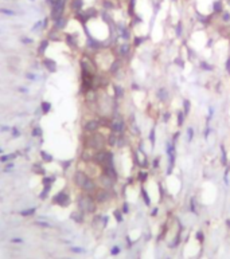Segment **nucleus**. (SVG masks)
Masks as SVG:
<instances>
[{
  "label": "nucleus",
  "mask_w": 230,
  "mask_h": 259,
  "mask_svg": "<svg viewBox=\"0 0 230 259\" xmlns=\"http://www.w3.org/2000/svg\"><path fill=\"white\" fill-rule=\"evenodd\" d=\"M106 145V138L102 136V133L94 132V133H86L84 140V147L86 149H93V151H101Z\"/></svg>",
  "instance_id": "1"
},
{
  "label": "nucleus",
  "mask_w": 230,
  "mask_h": 259,
  "mask_svg": "<svg viewBox=\"0 0 230 259\" xmlns=\"http://www.w3.org/2000/svg\"><path fill=\"white\" fill-rule=\"evenodd\" d=\"M78 207L81 209L82 212L86 213H93L96 211V200H94V196L89 194H84L82 196H79L78 199Z\"/></svg>",
  "instance_id": "2"
},
{
  "label": "nucleus",
  "mask_w": 230,
  "mask_h": 259,
  "mask_svg": "<svg viewBox=\"0 0 230 259\" xmlns=\"http://www.w3.org/2000/svg\"><path fill=\"white\" fill-rule=\"evenodd\" d=\"M124 129H125V122H124V120H123V117L116 114V116L110 120V130L120 136L124 133Z\"/></svg>",
  "instance_id": "3"
},
{
  "label": "nucleus",
  "mask_w": 230,
  "mask_h": 259,
  "mask_svg": "<svg viewBox=\"0 0 230 259\" xmlns=\"http://www.w3.org/2000/svg\"><path fill=\"white\" fill-rule=\"evenodd\" d=\"M90 179V176L84 170H77L74 174H73V183L75 184V187H78L79 189L84 188V185L86 184V181Z\"/></svg>",
  "instance_id": "4"
},
{
  "label": "nucleus",
  "mask_w": 230,
  "mask_h": 259,
  "mask_svg": "<svg viewBox=\"0 0 230 259\" xmlns=\"http://www.w3.org/2000/svg\"><path fill=\"white\" fill-rule=\"evenodd\" d=\"M110 197H112V192L109 189H105V188H100L94 192V200H96V203H100V204L109 201Z\"/></svg>",
  "instance_id": "5"
},
{
  "label": "nucleus",
  "mask_w": 230,
  "mask_h": 259,
  "mask_svg": "<svg viewBox=\"0 0 230 259\" xmlns=\"http://www.w3.org/2000/svg\"><path fill=\"white\" fill-rule=\"evenodd\" d=\"M53 203H54V204H58V205H62V207L63 205L70 204V196H69V194L66 192V189L59 191L58 194L53 197Z\"/></svg>",
  "instance_id": "6"
},
{
  "label": "nucleus",
  "mask_w": 230,
  "mask_h": 259,
  "mask_svg": "<svg viewBox=\"0 0 230 259\" xmlns=\"http://www.w3.org/2000/svg\"><path fill=\"white\" fill-rule=\"evenodd\" d=\"M101 124H100V120H88L84 122L82 125V129L85 133H94V132H97L100 129Z\"/></svg>",
  "instance_id": "7"
},
{
  "label": "nucleus",
  "mask_w": 230,
  "mask_h": 259,
  "mask_svg": "<svg viewBox=\"0 0 230 259\" xmlns=\"http://www.w3.org/2000/svg\"><path fill=\"white\" fill-rule=\"evenodd\" d=\"M98 183H100V185L102 188H105V189H113V185H114V180L113 179H110L109 176H106L105 173H101L98 176Z\"/></svg>",
  "instance_id": "8"
},
{
  "label": "nucleus",
  "mask_w": 230,
  "mask_h": 259,
  "mask_svg": "<svg viewBox=\"0 0 230 259\" xmlns=\"http://www.w3.org/2000/svg\"><path fill=\"white\" fill-rule=\"evenodd\" d=\"M42 66L49 71V73H57V70H58L57 62L53 61L51 58H42Z\"/></svg>",
  "instance_id": "9"
},
{
  "label": "nucleus",
  "mask_w": 230,
  "mask_h": 259,
  "mask_svg": "<svg viewBox=\"0 0 230 259\" xmlns=\"http://www.w3.org/2000/svg\"><path fill=\"white\" fill-rule=\"evenodd\" d=\"M98 189V185H97V183L94 181L93 179L90 177L88 181H86V184L84 185V188H82V191L85 192V194H89V195H94V192Z\"/></svg>",
  "instance_id": "10"
},
{
  "label": "nucleus",
  "mask_w": 230,
  "mask_h": 259,
  "mask_svg": "<svg viewBox=\"0 0 230 259\" xmlns=\"http://www.w3.org/2000/svg\"><path fill=\"white\" fill-rule=\"evenodd\" d=\"M102 173H105L106 176H109L110 179H113L114 181H117V170L114 165H106L102 168Z\"/></svg>",
  "instance_id": "11"
},
{
  "label": "nucleus",
  "mask_w": 230,
  "mask_h": 259,
  "mask_svg": "<svg viewBox=\"0 0 230 259\" xmlns=\"http://www.w3.org/2000/svg\"><path fill=\"white\" fill-rule=\"evenodd\" d=\"M55 180H57V177L55 176H42V185L43 188H47V189H50L51 187H53V184L55 183Z\"/></svg>",
  "instance_id": "12"
},
{
  "label": "nucleus",
  "mask_w": 230,
  "mask_h": 259,
  "mask_svg": "<svg viewBox=\"0 0 230 259\" xmlns=\"http://www.w3.org/2000/svg\"><path fill=\"white\" fill-rule=\"evenodd\" d=\"M40 160H42V162H44V164H49V162H53L54 161V157H53V155L51 153H49V152L46 151H40Z\"/></svg>",
  "instance_id": "13"
},
{
  "label": "nucleus",
  "mask_w": 230,
  "mask_h": 259,
  "mask_svg": "<svg viewBox=\"0 0 230 259\" xmlns=\"http://www.w3.org/2000/svg\"><path fill=\"white\" fill-rule=\"evenodd\" d=\"M40 110H42L43 114H49V113L53 110V105L49 101H42L40 102Z\"/></svg>",
  "instance_id": "14"
},
{
  "label": "nucleus",
  "mask_w": 230,
  "mask_h": 259,
  "mask_svg": "<svg viewBox=\"0 0 230 259\" xmlns=\"http://www.w3.org/2000/svg\"><path fill=\"white\" fill-rule=\"evenodd\" d=\"M70 7H71V10L75 12L81 11L82 7H84V0H71Z\"/></svg>",
  "instance_id": "15"
},
{
  "label": "nucleus",
  "mask_w": 230,
  "mask_h": 259,
  "mask_svg": "<svg viewBox=\"0 0 230 259\" xmlns=\"http://www.w3.org/2000/svg\"><path fill=\"white\" fill-rule=\"evenodd\" d=\"M32 172L36 174H42V176H44V168H43L42 165V162H35L34 165H32Z\"/></svg>",
  "instance_id": "16"
},
{
  "label": "nucleus",
  "mask_w": 230,
  "mask_h": 259,
  "mask_svg": "<svg viewBox=\"0 0 230 259\" xmlns=\"http://www.w3.org/2000/svg\"><path fill=\"white\" fill-rule=\"evenodd\" d=\"M117 140H118V134H116V133H110L109 137H108V140H106V144L109 145V147H114V145H117Z\"/></svg>",
  "instance_id": "17"
},
{
  "label": "nucleus",
  "mask_w": 230,
  "mask_h": 259,
  "mask_svg": "<svg viewBox=\"0 0 230 259\" xmlns=\"http://www.w3.org/2000/svg\"><path fill=\"white\" fill-rule=\"evenodd\" d=\"M49 44H50V40H47V39L42 40V42H40V44H39V47H38V54L39 55H43V54H44V51L47 50Z\"/></svg>",
  "instance_id": "18"
},
{
  "label": "nucleus",
  "mask_w": 230,
  "mask_h": 259,
  "mask_svg": "<svg viewBox=\"0 0 230 259\" xmlns=\"http://www.w3.org/2000/svg\"><path fill=\"white\" fill-rule=\"evenodd\" d=\"M120 67H121V62L118 61V59H116V61H113L112 62V65H110V69H109V71L112 74H116L118 70H120Z\"/></svg>",
  "instance_id": "19"
},
{
  "label": "nucleus",
  "mask_w": 230,
  "mask_h": 259,
  "mask_svg": "<svg viewBox=\"0 0 230 259\" xmlns=\"http://www.w3.org/2000/svg\"><path fill=\"white\" fill-rule=\"evenodd\" d=\"M43 134V129L39 126V125H36V126H34V128L31 129V136L32 137H42Z\"/></svg>",
  "instance_id": "20"
},
{
  "label": "nucleus",
  "mask_w": 230,
  "mask_h": 259,
  "mask_svg": "<svg viewBox=\"0 0 230 259\" xmlns=\"http://www.w3.org/2000/svg\"><path fill=\"white\" fill-rule=\"evenodd\" d=\"M16 157V153H10V155H1L0 156V162H8Z\"/></svg>",
  "instance_id": "21"
},
{
  "label": "nucleus",
  "mask_w": 230,
  "mask_h": 259,
  "mask_svg": "<svg viewBox=\"0 0 230 259\" xmlns=\"http://www.w3.org/2000/svg\"><path fill=\"white\" fill-rule=\"evenodd\" d=\"M81 159H82V161L90 162V161H93V155H90L88 151H84L81 155Z\"/></svg>",
  "instance_id": "22"
},
{
  "label": "nucleus",
  "mask_w": 230,
  "mask_h": 259,
  "mask_svg": "<svg viewBox=\"0 0 230 259\" xmlns=\"http://www.w3.org/2000/svg\"><path fill=\"white\" fill-rule=\"evenodd\" d=\"M114 95H116L117 100L124 97V89L121 86H114Z\"/></svg>",
  "instance_id": "23"
},
{
  "label": "nucleus",
  "mask_w": 230,
  "mask_h": 259,
  "mask_svg": "<svg viewBox=\"0 0 230 259\" xmlns=\"http://www.w3.org/2000/svg\"><path fill=\"white\" fill-rule=\"evenodd\" d=\"M190 109H191V104H190V101H188V100H183V113H184V116H187L188 113H190Z\"/></svg>",
  "instance_id": "24"
},
{
  "label": "nucleus",
  "mask_w": 230,
  "mask_h": 259,
  "mask_svg": "<svg viewBox=\"0 0 230 259\" xmlns=\"http://www.w3.org/2000/svg\"><path fill=\"white\" fill-rule=\"evenodd\" d=\"M157 97H159L162 101H166V100H167V97H168L167 90L163 89V87H162V89H159V91H157Z\"/></svg>",
  "instance_id": "25"
},
{
  "label": "nucleus",
  "mask_w": 230,
  "mask_h": 259,
  "mask_svg": "<svg viewBox=\"0 0 230 259\" xmlns=\"http://www.w3.org/2000/svg\"><path fill=\"white\" fill-rule=\"evenodd\" d=\"M10 133H11V137H12V138H18V137H20V134H22V133H20V130L16 128V126L11 128V132H10Z\"/></svg>",
  "instance_id": "26"
},
{
  "label": "nucleus",
  "mask_w": 230,
  "mask_h": 259,
  "mask_svg": "<svg viewBox=\"0 0 230 259\" xmlns=\"http://www.w3.org/2000/svg\"><path fill=\"white\" fill-rule=\"evenodd\" d=\"M49 195H50V189H47V188H43V189L40 191V194H39V199L44 200V199H47V197H49Z\"/></svg>",
  "instance_id": "27"
},
{
  "label": "nucleus",
  "mask_w": 230,
  "mask_h": 259,
  "mask_svg": "<svg viewBox=\"0 0 230 259\" xmlns=\"http://www.w3.org/2000/svg\"><path fill=\"white\" fill-rule=\"evenodd\" d=\"M0 14H4L7 16H15L16 12L12 11V10H7V8H0Z\"/></svg>",
  "instance_id": "28"
},
{
  "label": "nucleus",
  "mask_w": 230,
  "mask_h": 259,
  "mask_svg": "<svg viewBox=\"0 0 230 259\" xmlns=\"http://www.w3.org/2000/svg\"><path fill=\"white\" fill-rule=\"evenodd\" d=\"M141 196H143V200L145 201V204L147 205L151 204V200H149V197H148V194H147V191H145L144 188H141Z\"/></svg>",
  "instance_id": "29"
},
{
  "label": "nucleus",
  "mask_w": 230,
  "mask_h": 259,
  "mask_svg": "<svg viewBox=\"0 0 230 259\" xmlns=\"http://www.w3.org/2000/svg\"><path fill=\"white\" fill-rule=\"evenodd\" d=\"M24 77H26V79H28V81H31V82H35L36 79H38V75L34 73H26Z\"/></svg>",
  "instance_id": "30"
},
{
  "label": "nucleus",
  "mask_w": 230,
  "mask_h": 259,
  "mask_svg": "<svg viewBox=\"0 0 230 259\" xmlns=\"http://www.w3.org/2000/svg\"><path fill=\"white\" fill-rule=\"evenodd\" d=\"M19 40H20V43H23V44H32V43H34V39L27 38V36H22Z\"/></svg>",
  "instance_id": "31"
},
{
  "label": "nucleus",
  "mask_w": 230,
  "mask_h": 259,
  "mask_svg": "<svg viewBox=\"0 0 230 259\" xmlns=\"http://www.w3.org/2000/svg\"><path fill=\"white\" fill-rule=\"evenodd\" d=\"M118 51H120L121 55H127V54H128V51H129V46H128V44H123V46H120Z\"/></svg>",
  "instance_id": "32"
},
{
  "label": "nucleus",
  "mask_w": 230,
  "mask_h": 259,
  "mask_svg": "<svg viewBox=\"0 0 230 259\" xmlns=\"http://www.w3.org/2000/svg\"><path fill=\"white\" fill-rule=\"evenodd\" d=\"M35 212V208H28V209H24V211H20V215L22 216H28V215H32Z\"/></svg>",
  "instance_id": "33"
},
{
  "label": "nucleus",
  "mask_w": 230,
  "mask_h": 259,
  "mask_svg": "<svg viewBox=\"0 0 230 259\" xmlns=\"http://www.w3.org/2000/svg\"><path fill=\"white\" fill-rule=\"evenodd\" d=\"M183 122H184V113L179 112V113H178V125H179V126H182V125H183Z\"/></svg>",
  "instance_id": "34"
},
{
  "label": "nucleus",
  "mask_w": 230,
  "mask_h": 259,
  "mask_svg": "<svg viewBox=\"0 0 230 259\" xmlns=\"http://www.w3.org/2000/svg\"><path fill=\"white\" fill-rule=\"evenodd\" d=\"M71 217H73V220H75V222H82V215L79 212H73L71 213Z\"/></svg>",
  "instance_id": "35"
},
{
  "label": "nucleus",
  "mask_w": 230,
  "mask_h": 259,
  "mask_svg": "<svg viewBox=\"0 0 230 259\" xmlns=\"http://www.w3.org/2000/svg\"><path fill=\"white\" fill-rule=\"evenodd\" d=\"M213 7H214V12H221V11H222V3H221V1H215Z\"/></svg>",
  "instance_id": "36"
},
{
  "label": "nucleus",
  "mask_w": 230,
  "mask_h": 259,
  "mask_svg": "<svg viewBox=\"0 0 230 259\" xmlns=\"http://www.w3.org/2000/svg\"><path fill=\"white\" fill-rule=\"evenodd\" d=\"M147 179H148V173H147V172H140V173H139V180H140L141 183L147 181Z\"/></svg>",
  "instance_id": "37"
},
{
  "label": "nucleus",
  "mask_w": 230,
  "mask_h": 259,
  "mask_svg": "<svg viewBox=\"0 0 230 259\" xmlns=\"http://www.w3.org/2000/svg\"><path fill=\"white\" fill-rule=\"evenodd\" d=\"M18 93H22V94H28L30 93V89L24 87V86H19L18 87Z\"/></svg>",
  "instance_id": "38"
},
{
  "label": "nucleus",
  "mask_w": 230,
  "mask_h": 259,
  "mask_svg": "<svg viewBox=\"0 0 230 259\" xmlns=\"http://www.w3.org/2000/svg\"><path fill=\"white\" fill-rule=\"evenodd\" d=\"M221 149H222V164H223V165H226V164H227L226 152H225V148H223V147H221Z\"/></svg>",
  "instance_id": "39"
},
{
  "label": "nucleus",
  "mask_w": 230,
  "mask_h": 259,
  "mask_svg": "<svg viewBox=\"0 0 230 259\" xmlns=\"http://www.w3.org/2000/svg\"><path fill=\"white\" fill-rule=\"evenodd\" d=\"M71 160H67V161H62L61 164H62V168L63 169H67V168H70V164H71Z\"/></svg>",
  "instance_id": "40"
},
{
  "label": "nucleus",
  "mask_w": 230,
  "mask_h": 259,
  "mask_svg": "<svg viewBox=\"0 0 230 259\" xmlns=\"http://www.w3.org/2000/svg\"><path fill=\"white\" fill-rule=\"evenodd\" d=\"M121 35H123V38L124 39H128L129 38V32L127 28H121Z\"/></svg>",
  "instance_id": "41"
},
{
  "label": "nucleus",
  "mask_w": 230,
  "mask_h": 259,
  "mask_svg": "<svg viewBox=\"0 0 230 259\" xmlns=\"http://www.w3.org/2000/svg\"><path fill=\"white\" fill-rule=\"evenodd\" d=\"M0 132H1V133H5V132L10 133V132H11V128H10V126H5V125H0Z\"/></svg>",
  "instance_id": "42"
},
{
  "label": "nucleus",
  "mask_w": 230,
  "mask_h": 259,
  "mask_svg": "<svg viewBox=\"0 0 230 259\" xmlns=\"http://www.w3.org/2000/svg\"><path fill=\"white\" fill-rule=\"evenodd\" d=\"M149 140H151V142H152V145L155 144V129H151V133H149Z\"/></svg>",
  "instance_id": "43"
},
{
  "label": "nucleus",
  "mask_w": 230,
  "mask_h": 259,
  "mask_svg": "<svg viewBox=\"0 0 230 259\" xmlns=\"http://www.w3.org/2000/svg\"><path fill=\"white\" fill-rule=\"evenodd\" d=\"M187 133H188V141H191L192 137H194V129H192V128H188Z\"/></svg>",
  "instance_id": "44"
},
{
  "label": "nucleus",
  "mask_w": 230,
  "mask_h": 259,
  "mask_svg": "<svg viewBox=\"0 0 230 259\" xmlns=\"http://www.w3.org/2000/svg\"><path fill=\"white\" fill-rule=\"evenodd\" d=\"M14 168V162H7L5 164V168H4V172H8L10 169H12Z\"/></svg>",
  "instance_id": "45"
},
{
  "label": "nucleus",
  "mask_w": 230,
  "mask_h": 259,
  "mask_svg": "<svg viewBox=\"0 0 230 259\" xmlns=\"http://www.w3.org/2000/svg\"><path fill=\"white\" fill-rule=\"evenodd\" d=\"M141 42H144V38H136L135 39V46H140Z\"/></svg>",
  "instance_id": "46"
},
{
  "label": "nucleus",
  "mask_w": 230,
  "mask_h": 259,
  "mask_svg": "<svg viewBox=\"0 0 230 259\" xmlns=\"http://www.w3.org/2000/svg\"><path fill=\"white\" fill-rule=\"evenodd\" d=\"M104 7L108 8V10H110V8H113V4L110 3V1H104Z\"/></svg>",
  "instance_id": "47"
},
{
  "label": "nucleus",
  "mask_w": 230,
  "mask_h": 259,
  "mask_svg": "<svg viewBox=\"0 0 230 259\" xmlns=\"http://www.w3.org/2000/svg\"><path fill=\"white\" fill-rule=\"evenodd\" d=\"M202 67H203V70H213V66L207 65V63H202Z\"/></svg>",
  "instance_id": "48"
},
{
  "label": "nucleus",
  "mask_w": 230,
  "mask_h": 259,
  "mask_svg": "<svg viewBox=\"0 0 230 259\" xmlns=\"http://www.w3.org/2000/svg\"><path fill=\"white\" fill-rule=\"evenodd\" d=\"M159 162H160V160H159V157H157L156 160H153L152 166H153V168H159Z\"/></svg>",
  "instance_id": "49"
},
{
  "label": "nucleus",
  "mask_w": 230,
  "mask_h": 259,
  "mask_svg": "<svg viewBox=\"0 0 230 259\" xmlns=\"http://www.w3.org/2000/svg\"><path fill=\"white\" fill-rule=\"evenodd\" d=\"M114 215H116L117 222H121V220H123V217H121V213L118 212V211H116V212H114Z\"/></svg>",
  "instance_id": "50"
},
{
  "label": "nucleus",
  "mask_w": 230,
  "mask_h": 259,
  "mask_svg": "<svg viewBox=\"0 0 230 259\" xmlns=\"http://www.w3.org/2000/svg\"><path fill=\"white\" fill-rule=\"evenodd\" d=\"M226 71L230 74V57L226 59Z\"/></svg>",
  "instance_id": "51"
},
{
  "label": "nucleus",
  "mask_w": 230,
  "mask_h": 259,
  "mask_svg": "<svg viewBox=\"0 0 230 259\" xmlns=\"http://www.w3.org/2000/svg\"><path fill=\"white\" fill-rule=\"evenodd\" d=\"M223 20H225V22H229V20H230V14L225 12V14H223Z\"/></svg>",
  "instance_id": "52"
},
{
  "label": "nucleus",
  "mask_w": 230,
  "mask_h": 259,
  "mask_svg": "<svg viewBox=\"0 0 230 259\" xmlns=\"http://www.w3.org/2000/svg\"><path fill=\"white\" fill-rule=\"evenodd\" d=\"M191 211H192V212H195V199H194V197L191 199Z\"/></svg>",
  "instance_id": "53"
},
{
  "label": "nucleus",
  "mask_w": 230,
  "mask_h": 259,
  "mask_svg": "<svg viewBox=\"0 0 230 259\" xmlns=\"http://www.w3.org/2000/svg\"><path fill=\"white\" fill-rule=\"evenodd\" d=\"M180 32H182V24L178 23V28H176V34L180 35Z\"/></svg>",
  "instance_id": "54"
},
{
  "label": "nucleus",
  "mask_w": 230,
  "mask_h": 259,
  "mask_svg": "<svg viewBox=\"0 0 230 259\" xmlns=\"http://www.w3.org/2000/svg\"><path fill=\"white\" fill-rule=\"evenodd\" d=\"M123 211H124V212H128V204H127V203H124V205H123Z\"/></svg>",
  "instance_id": "55"
},
{
  "label": "nucleus",
  "mask_w": 230,
  "mask_h": 259,
  "mask_svg": "<svg viewBox=\"0 0 230 259\" xmlns=\"http://www.w3.org/2000/svg\"><path fill=\"white\" fill-rule=\"evenodd\" d=\"M163 118H164V121L167 122V121H168V118H170V113H167V114H164V117H163Z\"/></svg>",
  "instance_id": "56"
},
{
  "label": "nucleus",
  "mask_w": 230,
  "mask_h": 259,
  "mask_svg": "<svg viewBox=\"0 0 230 259\" xmlns=\"http://www.w3.org/2000/svg\"><path fill=\"white\" fill-rule=\"evenodd\" d=\"M112 254H118V247H114L113 250H112Z\"/></svg>",
  "instance_id": "57"
},
{
  "label": "nucleus",
  "mask_w": 230,
  "mask_h": 259,
  "mask_svg": "<svg viewBox=\"0 0 230 259\" xmlns=\"http://www.w3.org/2000/svg\"><path fill=\"white\" fill-rule=\"evenodd\" d=\"M73 252H82V250H81V248H78V247H75V248H73Z\"/></svg>",
  "instance_id": "58"
},
{
  "label": "nucleus",
  "mask_w": 230,
  "mask_h": 259,
  "mask_svg": "<svg viewBox=\"0 0 230 259\" xmlns=\"http://www.w3.org/2000/svg\"><path fill=\"white\" fill-rule=\"evenodd\" d=\"M209 132H210V129L207 128V129H206V133H205V137H206V138H207V136H209Z\"/></svg>",
  "instance_id": "59"
},
{
  "label": "nucleus",
  "mask_w": 230,
  "mask_h": 259,
  "mask_svg": "<svg viewBox=\"0 0 230 259\" xmlns=\"http://www.w3.org/2000/svg\"><path fill=\"white\" fill-rule=\"evenodd\" d=\"M156 213H157V208H155V209L152 211V215H156Z\"/></svg>",
  "instance_id": "60"
},
{
  "label": "nucleus",
  "mask_w": 230,
  "mask_h": 259,
  "mask_svg": "<svg viewBox=\"0 0 230 259\" xmlns=\"http://www.w3.org/2000/svg\"><path fill=\"white\" fill-rule=\"evenodd\" d=\"M3 155V149H1V148H0V156Z\"/></svg>",
  "instance_id": "61"
},
{
  "label": "nucleus",
  "mask_w": 230,
  "mask_h": 259,
  "mask_svg": "<svg viewBox=\"0 0 230 259\" xmlns=\"http://www.w3.org/2000/svg\"><path fill=\"white\" fill-rule=\"evenodd\" d=\"M62 259H69V258H62Z\"/></svg>",
  "instance_id": "62"
},
{
  "label": "nucleus",
  "mask_w": 230,
  "mask_h": 259,
  "mask_svg": "<svg viewBox=\"0 0 230 259\" xmlns=\"http://www.w3.org/2000/svg\"><path fill=\"white\" fill-rule=\"evenodd\" d=\"M229 1H230V0H229Z\"/></svg>",
  "instance_id": "63"
}]
</instances>
